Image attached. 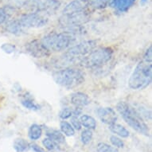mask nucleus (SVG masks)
<instances>
[{
	"instance_id": "obj_1",
	"label": "nucleus",
	"mask_w": 152,
	"mask_h": 152,
	"mask_svg": "<svg viewBox=\"0 0 152 152\" xmlns=\"http://www.w3.org/2000/svg\"><path fill=\"white\" fill-rule=\"evenodd\" d=\"M79 28L68 30L67 31L61 33H50L45 35L41 42L50 52L63 51L74 42L77 38V32Z\"/></svg>"
},
{
	"instance_id": "obj_2",
	"label": "nucleus",
	"mask_w": 152,
	"mask_h": 152,
	"mask_svg": "<svg viewBox=\"0 0 152 152\" xmlns=\"http://www.w3.org/2000/svg\"><path fill=\"white\" fill-rule=\"evenodd\" d=\"M96 44L97 42L96 40H88L70 47L61 57L59 64H61V65L64 67L68 65H79L85 56L96 49Z\"/></svg>"
},
{
	"instance_id": "obj_3",
	"label": "nucleus",
	"mask_w": 152,
	"mask_h": 152,
	"mask_svg": "<svg viewBox=\"0 0 152 152\" xmlns=\"http://www.w3.org/2000/svg\"><path fill=\"white\" fill-rule=\"evenodd\" d=\"M116 109L119 112L125 122L140 134L149 135V128L145 124L140 115L135 108L125 101H120L116 105Z\"/></svg>"
},
{
	"instance_id": "obj_4",
	"label": "nucleus",
	"mask_w": 152,
	"mask_h": 152,
	"mask_svg": "<svg viewBox=\"0 0 152 152\" xmlns=\"http://www.w3.org/2000/svg\"><path fill=\"white\" fill-rule=\"evenodd\" d=\"M55 82L67 89L78 87L85 81V73L79 69L66 67L53 73Z\"/></svg>"
},
{
	"instance_id": "obj_5",
	"label": "nucleus",
	"mask_w": 152,
	"mask_h": 152,
	"mask_svg": "<svg viewBox=\"0 0 152 152\" xmlns=\"http://www.w3.org/2000/svg\"><path fill=\"white\" fill-rule=\"evenodd\" d=\"M152 65L145 61H140L136 65L128 80V86L133 90H142L151 83Z\"/></svg>"
},
{
	"instance_id": "obj_6",
	"label": "nucleus",
	"mask_w": 152,
	"mask_h": 152,
	"mask_svg": "<svg viewBox=\"0 0 152 152\" xmlns=\"http://www.w3.org/2000/svg\"><path fill=\"white\" fill-rule=\"evenodd\" d=\"M113 56V50L109 47L94 49L85 56L79 63V65L88 69H98L106 65Z\"/></svg>"
},
{
	"instance_id": "obj_7",
	"label": "nucleus",
	"mask_w": 152,
	"mask_h": 152,
	"mask_svg": "<svg viewBox=\"0 0 152 152\" xmlns=\"http://www.w3.org/2000/svg\"><path fill=\"white\" fill-rule=\"evenodd\" d=\"M90 18V13L88 10L81 12L62 15L59 18V24L68 30L80 27L85 24Z\"/></svg>"
},
{
	"instance_id": "obj_8",
	"label": "nucleus",
	"mask_w": 152,
	"mask_h": 152,
	"mask_svg": "<svg viewBox=\"0 0 152 152\" xmlns=\"http://www.w3.org/2000/svg\"><path fill=\"white\" fill-rule=\"evenodd\" d=\"M21 26L25 28H39L48 23L47 15L38 12H31L23 15L18 18Z\"/></svg>"
},
{
	"instance_id": "obj_9",
	"label": "nucleus",
	"mask_w": 152,
	"mask_h": 152,
	"mask_svg": "<svg viewBox=\"0 0 152 152\" xmlns=\"http://www.w3.org/2000/svg\"><path fill=\"white\" fill-rule=\"evenodd\" d=\"M33 12L50 15L58 10L61 5L58 0H30L27 3Z\"/></svg>"
},
{
	"instance_id": "obj_10",
	"label": "nucleus",
	"mask_w": 152,
	"mask_h": 152,
	"mask_svg": "<svg viewBox=\"0 0 152 152\" xmlns=\"http://www.w3.org/2000/svg\"><path fill=\"white\" fill-rule=\"evenodd\" d=\"M26 49L31 56L36 58H46L50 56V52L45 47L41 41L34 40L26 45Z\"/></svg>"
},
{
	"instance_id": "obj_11",
	"label": "nucleus",
	"mask_w": 152,
	"mask_h": 152,
	"mask_svg": "<svg viewBox=\"0 0 152 152\" xmlns=\"http://www.w3.org/2000/svg\"><path fill=\"white\" fill-rule=\"evenodd\" d=\"M90 2L91 0H73L65 6L62 10V15L81 12L88 10V7L90 6Z\"/></svg>"
},
{
	"instance_id": "obj_12",
	"label": "nucleus",
	"mask_w": 152,
	"mask_h": 152,
	"mask_svg": "<svg viewBox=\"0 0 152 152\" xmlns=\"http://www.w3.org/2000/svg\"><path fill=\"white\" fill-rule=\"evenodd\" d=\"M96 112L100 121L105 124L111 125L117 120V115L112 107H100Z\"/></svg>"
},
{
	"instance_id": "obj_13",
	"label": "nucleus",
	"mask_w": 152,
	"mask_h": 152,
	"mask_svg": "<svg viewBox=\"0 0 152 152\" xmlns=\"http://www.w3.org/2000/svg\"><path fill=\"white\" fill-rule=\"evenodd\" d=\"M136 0H111L108 5L116 12L125 13L132 7Z\"/></svg>"
},
{
	"instance_id": "obj_14",
	"label": "nucleus",
	"mask_w": 152,
	"mask_h": 152,
	"mask_svg": "<svg viewBox=\"0 0 152 152\" xmlns=\"http://www.w3.org/2000/svg\"><path fill=\"white\" fill-rule=\"evenodd\" d=\"M70 101L76 107H83L90 104V99L87 94L84 92H75L72 94Z\"/></svg>"
},
{
	"instance_id": "obj_15",
	"label": "nucleus",
	"mask_w": 152,
	"mask_h": 152,
	"mask_svg": "<svg viewBox=\"0 0 152 152\" xmlns=\"http://www.w3.org/2000/svg\"><path fill=\"white\" fill-rule=\"evenodd\" d=\"M6 30L13 34H20L24 31V28L21 26L18 19L9 21L6 24Z\"/></svg>"
},
{
	"instance_id": "obj_16",
	"label": "nucleus",
	"mask_w": 152,
	"mask_h": 152,
	"mask_svg": "<svg viewBox=\"0 0 152 152\" xmlns=\"http://www.w3.org/2000/svg\"><path fill=\"white\" fill-rule=\"evenodd\" d=\"M109 130L112 133L119 135L120 137L127 138L129 137L130 135L129 131L126 127L119 124H116V123H114V124L109 125Z\"/></svg>"
},
{
	"instance_id": "obj_17",
	"label": "nucleus",
	"mask_w": 152,
	"mask_h": 152,
	"mask_svg": "<svg viewBox=\"0 0 152 152\" xmlns=\"http://www.w3.org/2000/svg\"><path fill=\"white\" fill-rule=\"evenodd\" d=\"M46 135L50 140H52L53 142H55L57 144H61L64 143L65 141V135L62 132H59L58 130L50 129L46 132Z\"/></svg>"
},
{
	"instance_id": "obj_18",
	"label": "nucleus",
	"mask_w": 152,
	"mask_h": 152,
	"mask_svg": "<svg viewBox=\"0 0 152 152\" xmlns=\"http://www.w3.org/2000/svg\"><path fill=\"white\" fill-rule=\"evenodd\" d=\"M81 126L85 127L86 129L94 130L96 127V121L94 118L88 115H82L79 118Z\"/></svg>"
},
{
	"instance_id": "obj_19",
	"label": "nucleus",
	"mask_w": 152,
	"mask_h": 152,
	"mask_svg": "<svg viewBox=\"0 0 152 152\" xmlns=\"http://www.w3.org/2000/svg\"><path fill=\"white\" fill-rule=\"evenodd\" d=\"M42 135V128L40 125L38 124H32L29 128L28 131V136L31 140H37L40 139Z\"/></svg>"
},
{
	"instance_id": "obj_20",
	"label": "nucleus",
	"mask_w": 152,
	"mask_h": 152,
	"mask_svg": "<svg viewBox=\"0 0 152 152\" xmlns=\"http://www.w3.org/2000/svg\"><path fill=\"white\" fill-rule=\"evenodd\" d=\"M13 147L16 152H26L30 148V143L22 138H18L15 140Z\"/></svg>"
},
{
	"instance_id": "obj_21",
	"label": "nucleus",
	"mask_w": 152,
	"mask_h": 152,
	"mask_svg": "<svg viewBox=\"0 0 152 152\" xmlns=\"http://www.w3.org/2000/svg\"><path fill=\"white\" fill-rule=\"evenodd\" d=\"M61 131L62 132L63 134L66 136L71 137L75 135V129L72 127L71 124H69L67 121H61L60 124Z\"/></svg>"
},
{
	"instance_id": "obj_22",
	"label": "nucleus",
	"mask_w": 152,
	"mask_h": 152,
	"mask_svg": "<svg viewBox=\"0 0 152 152\" xmlns=\"http://www.w3.org/2000/svg\"><path fill=\"white\" fill-rule=\"evenodd\" d=\"M111 0H91L90 5L96 10H102L107 7Z\"/></svg>"
},
{
	"instance_id": "obj_23",
	"label": "nucleus",
	"mask_w": 152,
	"mask_h": 152,
	"mask_svg": "<svg viewBox=\"0 0 152 152\" xmlns=\"http://www.w3.org/2000/svg\"><path fill=\"white\" fill-rule=\"evenodd\" d=\"M97 152H120L115 147H112L105 142H99L96 147Z\"/></svg>"
},
{
	"instance_id": "obj_24",
	"label": "nucleus",
	"mask_w": 152,
	"mask_h": 152,
	"mask_svg": "<svg viewBox=\"0 0 152 152\" xmlns=\"http://www.w3.org/2000/svg\"><path fill=\"white\" fill-rule=\"evenodd\" d=\"M92 136H93V134H92V130L85 129L82 131L80 134V140L83 144L87 145L92 141Z\"/></svg>"
},
{
	"instance_id": "obj_25",
	"label": "nucleus",
	"mask_w": 152,
	"mask_h": 152,
	"mask_svg": "<svg viewBox=\"0 0 152 152\" xmlns=\"http://www.w3.org/2000/svg\"><path fill=\"white\" fill-rule=\"evenodd\" d=\"M22 104L27 109L30 110H34V111H37L40 108L39 105L35 104L32 100L30 99H24V100H22Z\"/></svg>"
},
{
	"instance_id": "obj_26",
	"label": "nucleus",
	"mask_w": 152,
	"mask_h": 152,
	"mask_svg": "<svg viewBox=\"0 0 152 152\" xmlns=\"http://www.w3.org/2000/svg\"><path fill=\"white\" fill-rule=\"evenodd\" d=\"M43 146L48 150V151H53L57 148V143L53 142L50 138H45L42 140Z\"/></svg>"
},
{
	"instance_id": "obj_27",
	"label": "nucleus",
	"mask_w": 152,
	"mask_h": 152,
	"mask_svg": "<svg viewBox=\"0 0 152 152\" xmlns=\"http://www.w3.org/2000/svg\"><path fill=\"white\" fill-rule=\"evenodd\" d=\"M110 142H112V144L116 148H123L124 147V142L121 139H120L115 135H112L110 137Z\"/></svg>"
},
{
	"instance_id": "obj_28",
	"label": "nucleus",
	"mask_w": 152,
	"mask_h": 152,
	"mask_svg": "<svg viewBox=\"0 0 152 152\" xmlns=\"http://www.w3.org/2000/svg\"><path fill=\"white\" fill-rule=\"evenodd\" d=\"M72 115V110L69 107H64L59 113V116L62 120H67L69 118H71Z\"/></svg>"
},
{
	"instance_id": "obj_29",
	"label": "nucleus",
	"mask_w": 152,
	"mask_h": 152,
	"mask_svg": "<svg viewBox=\"0 0 152 152\" xmlns=\"http://www.w3.org/2000/svg\"><path fill=\"white\" fill-rule=\"evenodd\" d=\"M9 16V11L7 8L0 7V26L7 21Z\"/></svg>"
},
{
	"instance_id": "obj_30",
	"label": "nucleus",
	"mask_w": 152,
	"mask_h": 152,
	"mask_svg": "<svg viewBox=\"0 0 152 152\" xmlns=\"http://www.w3.org/2000/svg\"><path fill=\"white\" fill-rule=\"evenodd\" d=\"M71 124H72V127L74 128L75 130H77V131H80L81 129V124L80 122V120L77 116H75V115H72L71 117Z\"/></svg>"
},
{
	"instance_id": "obj_31",
	"label": "nucleus",
	"mask_w": 152,
	"mask_h": 152,
	"mask_svg": "<svg viewBox=\"0 0 152 152\" xmlns=\"http://www.w3.org/2000/svg\"><path fill=\"white\" fill-rule=\"evenodd\" d=\"M142 60L147 61V62L152 63V47L151 45H150L148 49L146 50L144 55H143V58Z\"/></svg>"
},
{
	"instance_id": "obj_32",
	"label": "nucleus",
	"mask_w": 152,
	"mask_h": 152,
	"mask_svg": "<svg viewBox=\"0 0 152 152\" xmlns=\"http://www.w3.org/2000/svg\"><path fill=\"white\" fill-rule=\"evenodd\" d=\"M2 49H3L4 52L7 53H12L15 50V46L11 45V44H4L2 46Z\"/></svg>"
},
{
	"instance_id": "obj_33",
	"label": "nucleus",
	"mask_w": 152,
	"mask_h": 152,
	"mask_svg": "<svg viewBox=\"0 0 152 152\" xmlns=\"http://www.w3.org/2000/svg\"><path fill=\"white\" fill-rule=\"evenodd\" d=\"M30 0H14V5L18 7H21L23 6L27 5Z\"/></svg>"
},
{
	"instance_id": "obj_34",
	"label": "nucleus",
	"mask_w": 152,
	"mask_h": 152,
	"mask_svg": "<svg viewBox=\"0 0 152 152\" xmlns=\"http://www.w3.org/2000/svg\"><path fill=\"white\" fill-rule=\"evenodd\" d=\"M30 147L34 152H45V151H44V149H42V147H39L38 145L34 144V143H33V144H30Z\"/></svg>"
},
{
	"instance_id": "obj_35",
	"label": "nucleus",
	"mask_w": 152,
	"mask_h": 152,
	"mask_svg": "<svg viewBox=\"0 0 152 152\" xmlns=\"http://www.w3.org/2000/svg\"><path fill=\"white\" fill-rule=\"evenodd\" d=\"M147 2H148V0H141V1H140V4L142 6H144L147 4Z\"/></svg>"
}]
</instances>
